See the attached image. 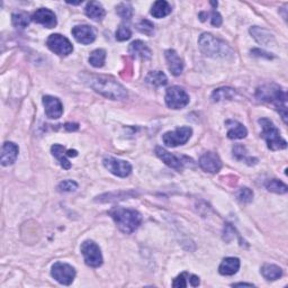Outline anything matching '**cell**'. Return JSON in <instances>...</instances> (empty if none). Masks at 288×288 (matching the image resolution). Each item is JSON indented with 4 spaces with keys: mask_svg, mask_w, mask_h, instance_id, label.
<instances>
[{
    "mask_svg": "<svg viewBox=\"0 0 288 288\" xmlns=\"http://www.w3.org/2000/svg\"><path fill=\"white\" fill-rule=\"evenodd\" d=\"M257 98L261 101L273 104L278 110L282 121L287 123V94L277 84H265L257 90Z\"/></svg>",
    "mask_w": 288,
    "mask_h": 288,
    "instance_id": "obj_1",
    "label": "cell"
},
{
    "mask_svg": "<svg viewBox=\"0 0 288 288\" xmlns=\"http://www.w3.org/2000/svg\"><path fill=\"white\" fill-rule=\"evenodd\" d=\"M164 100L169 108L181 109L189 104V96L183 88L174 86L167 90Z\"/></svg>",
    "mask_w": 288,
    "mask_h": 288,
    "instance_id": "obj_7",
    "label": "cell"
},
{
    "mask_svg": "<svg viewBox=\"0 0 288 288\" xmlns=\"http://www.w3.org/2000/svg\"><path fill=\"white\" fill-rule=\"evenodd\" d=\"M84 13L90 19L95 20V22H100L105 17L106 12L101 4L98 2H90L87 4L86 8H84Z\"/></svg>",
    "mask_w": 288,
    "mask_h": 288,
    "instance_id": "obj_24",
    "label": "cell"
},
{
    "mask_svg": "<svg viewBox=\"0 0 288 288\" xmlns=\"http://www.w3.org/2000/svg\"><path fill=\"white\" fill-rule=\"evenodd\" d=\"M236 96V90L230 88V87H222L217 88L212 94V100L214 103H218V101L223 100H231Z\"/></svg>",
    "mask_w": 288,
    "mask_h": 288,
    "instance_id": "obj_27",
    "label": "cell"
},
{
    "mask_svg": "<svg viewBox=\"0 0 288 288\" xmlns=\"http://www.w3.org/2000/svg\"><path fill=\"white\" fill-rule=\"evenodd\" d=\"M189 277L190 275L188 273H183L180 274L177 278H176L172 282V286L174 287H180V288H184V287H187L188 286V282H189Z\"/></svg>",
    "mask_w": 288,
    "mask_h": 288,
    "instance_id": "obj_38",
    "label": "cell"
},
{
    "mask_svg": "<svg viewBox=\"0 0 288 288\" xmlns=\"http://www.w3.org/2000/svg\"><path fill=\"white\" fill-rule=\"evenodd\" d=\"M137 30L143 34L151 36L153 34V32H154V25L150 22V20L143 19L137 24Z\"/></svg>",
    "mask_w": 288,
    "mask_h": 288,
    "instance_id": "obj_36",
    "label": "cell"
},
{
    "mask_svg": "<svg viewBox=\"0 0 288 288\" xmlns=\"http://www.w3.org/2000/svg\"><path fill=\"white\" fill-rule=\"evenodd\" d=\"M237 198L241 203H244V204H248V203L252 201V199H253V191L250 188H248V187L240 188L237 191Z\"/></svg>",
    "mask_w": 288,
    "mask_h": 288,
    "instance_id": "obj_34",
    "label": "cell"
},
{
    "mask_svg": "<svg viewBox=\"0 0 288 288\" xmlns=\"http://www.w3.org/2000/svg\"><path fill=\"white\" fill-rule=\"evenodd\" d=\"M189 284L193 287L198 286L199 285V277H197L195 275H190V277H189Z\"/></svg>",
    "mask_w": 288,
    "mask_h": 288,
    "instance_id": "obj_40",
    "label": "cell"
},
{
    "mask_svg": "<svg viewBox=\"0 0 288 288\" xmlns=\"http://www.w3.org/2000/svg\"><path fill=\"white\" fill-rule=\"evenodd\" d=\"M199 166L206 172L216 174L222 168V161L215 152H206L199 159Z\"/></svg>",
    "mask_w": 288,
    "mask_h": 288,
    "instance_id": "obj_12",
    "label": "cell"
},
{
    "mask_svg": "<svg viewBox=\"0 0 288 288\" xmlns=\"http://www.w3.org/2000/svg\"><path fill=\"white\" fill-rule=\"evenodd\" d=\"M166 60H167L170 72H171L176 77L180 76L181 72L184 71V62L178 55V53L175 50H167Z\"/></svg>",
    "mask_w": 288,
    "mask_h": 288,
    "instance_id": "obj_19",
    "label": "cell"
},
{
    "mask_svg": "<svg viewBox=\"0 0 288 288\" xmlns=\"http://www.w3.org/2000/svg\"><path fill=\"white\" fill-rule=\"evenodd\" d=\"M146 81L154 87H162L168 83V78L162 71H151L148 73Z\"/></svg>",
    "mask_w": 288,
    "mask_h": 288,
    "instance_id": "obj_28",
    "label": "cell"
},
{
    "mask_svg": "<svg viewBox=\"0 0 288 288\" xmlns=\"http://www.w3.org/2000/svg\"><path fill=\"white\" fill-rule=\"evenodd\" d=\"M72 35L81 44H90L96 40V31L93 26L78 25L72 28Z\"/></svg>",
    "mask_w": 288,
    "mask_h": 288,
    "instance_id": "obj_15",
    "label": "cell"
},
{
    "mask_svg": "<svg viewBox=\"0 0 288 288\" xmlns=\"http://www.w3.org/2000/svg\"><path fill=\"white\" fill-rule=\"evenodd\" d=\"M209 15L211 16V24L215 26V27H220L222 25V16L220 15V13H217L216 10H213Z\"/></svg>",
    "mask_w": 288,
    "mask_h": 288,
    "instance_id": "obj_39",
    "label": "cell"
},
{
    "mask_svg": "<svg viewBox=\"0 0 288 288\" xmlns=\"http://www.w3.org/2000/svg\"><path fill=\"white\" fill-rule=\"evenodd\" d=\"M261 274H263L264 278L267 280H276L279 279L282 276V270L280 267L276 265H270L266 264L261 268Z\"/></svg>",
    "mask_w": 288,
    "mask_h": 288,
    "instance_id": "obj_26",
    "label": "cell"
},
{
    "mask_svg": "<svg viewBox=\"0 0 288 288\" xmlns=\"http://www.w3.org/2000/svg\"><path fill=\"white\" fill-rule=\"evenodd\" d=\"M198 45L206 56L213 59H232L234 56V51L225 42L211 34L203 33L198 39Z\"/></svg>",
    "mask_w": 288,
    "mask_h": 288,
    "instance_id": "obj_2",
    "label": "cell"
},
{
    "mask_svg": "<svg viewBox=\"0 0 288 288\" xmlns=\"http://www.w3.org/2000/svg\"><path fill=\"white\" fill-rule=\"evenodd\" d=\"M171 6L168 2H164V0H159L153 4V6L151 8V15L156 18H163L168 16L169 14H171Z\"/></svg>",
    "mask_w": 288,
    "mask_h": 288,
    "instance_id": "obj_25",
    "label": "cell"
},
{
    "mask_svg": "<svg viewBox=\"0 0 288 288\" xmlns=\"http://www.w3.org/2000/svg\"><path fill=\"white\" fill-rule=\"evenodd\" d=\"M129 52L134 57L144 59V60H149L152 56V52L144 42L142 41H134L132 42L129 46Z\"/></svg>",
    "mask_w": 288,
    "mask_h": 288,
    "instance_id": "obj_21",
    "label": "cell"
},
{
    "mask_svg": "<svg viewBox=\"0 0 288 288\" xmlns=\"http://www.w3.org/2000/svg\"><path fill=\"white\" fill-rule=\"evenodd\" d=\"M251 52L259 53V54H255V55H258V56H266L267 59H271V57H273V55H270L269 53H266V52H264V51H260V50H252Z\"/></svg>",
    "mask_w": 288,
    "mask_h": 288,
    "instance_id": "obj_41",
    "label": "cell"
},
{
    "mask_svg": "<svg viewBox=\"0 0 288 288\" xmlns=\"http://www.w3.org/2000/svg\"><path fill=\"white\" fill-rule=\"evenodd\" d=\"M266 188L275 194H286L288 187L280 180L271 179L266 183Z\"/></svg>",
    "mask_w": 288,
    "mask_h": 288,
    "instance_id": "obj_32",
    "label": "cell"
},
{
    "mask_svg": "<svg viewBox=\"0 0 288 288\" xmlns=\"http://www.w3.org/2000/svg\"><path fill=\"white\" fill-rule=\"evenodd\" d=\"M103 163L110 174L117 176V177L125 178L132 172V166L127 161H124V160L108 157L103 160Z\"/></svg>",
    "mask_w": 288,
    "mask_h": 288,
    "instance_id": "obj_11",
    "label": "cell"
},
{
    "mask_svg": "<svg viewBox=\"0 0 288 288\" xmlns=\"http://www.w3.org/2000/svg\"><path fill=\"white\" fill-rule=\"evenodd\" d=\"M259 124L261 125V129H263L261 136L265 138L267 147L270 150L278 151L287 148V142L281 137L279 130L277 129L273 122L264 117V119L259 120Z\"/></svg>",
    "mask_w": 288,
    "mask_h": 288,
    "instance_id": "obj_5",
    "label": "cell"
},
{
    "mask_svg": "<svg viewBox=\"0 0 288 288\" xmlns=\"http://www.w3.org/2000/svg\"><path fill=\"white\" fill-rule=\"evenodd\" d=\"M156 153L157 156L162 160V161L167 164L168 167L172 168L177 171H183L184 169V161L180 158L176 157L175 154L170 153L169 151H167L166 149H163L161 147H157L156 148Z\"/></svg>",
    "mask_w": 288,
    "mask_h": 288,
    "instance_id": "obj_17",
    "label": "cell"
},
{
    "mask_svg": "<svg viewBox=\"0 0 288 288\" xmlns=\"http://www.w3.org/2000/svg\"><path fill=\"white\" fill-rule=\"evenodd\" d=\"M32 20V17L26 13H15L12 16V22L15 27L25 28L27 27Z\"/></svg>",
    "mask_w": 288,
    "mask_h": 288,
    "instance_id": "obj_31",
    "label": "cell"
},
{
    "mask_svg": "<svg viewBox=\"0 0 288 288\" xmlns=\"http://www.w3.org/2000/svg\"><path fill=\"white\" fill-rule=\"evenodd\" d=\"M32 20H34L37 24L43 25L46 28L55 27L57 24L55 14L47 8L37 9L36 12L32 15Z\"/></svg>",
    "mask_w": 288,
    "mask_h": 288,
    "instance_id": "obj_14",
    "label": "cell"
},
{
    "mask_svg": "<svg viewBox=\"0 0 288 288\" xmlns=\"http://www.w3.org/2000/svg\"><path fill=\"white\" fill-rule=\"evenodd\" d=\"M51 275L57 282H60L62 285L69 286L72 284L76 277V270L72 266L68 265L66 263H55L52 266L51 269Z\"/></svg>",
    "mask_w": 288,
    "mask_h": 288,
    "instance_id": "obj_9",
    "label": "cell"
},
{
    "mask_svg": "<svg viewBox=\"0 0 288 288\" xmlns=\"http://www.w3.org/2000/svg\"><path fill=\"white\" fill-rule=\"evenodd\" d=\"M43 105L45 108V115L52 120L60 119L63 114V105L56 97L53 96H44Z\"/></svg>",
    "mask_w": 288,
    "mask_h": 288,
    "instance_id": "obj_13",
    "label": "cell"
},
{
    "mask_svg": "<svg viewBox=\"0 0 288 288\" xmlns=\"http://www.w3.org/2000/svg\"><path fill=\"white\" fill-rule=\"evenodd\" d=\"M225 125L227 127V137L231 140H241L248 135V130L241 123L237 121H226Z\"/></svg>",
    "mask_w": 288,
    "mask_h": 288,
    "instance_id": "obj_20",
    "label": "cell"
},
{
    "mask_svg": "<svg viewBox=\"0 0 288 288\" xmlns=\"http://www.w3.org/2000/svg\"><path fill=\"white\" fill-rule=\"evenodd\" d=\"M89 86L108 99L122 100L127 98L126 89L115 80L107 77H92Z\"/></svg>",
    "mask_w": 288,
    "mask_h": 288,
    "instance_id": "obj_4",
    "label": "cell"
},
{
    "mask_svg": "<svg viewBox=\"0 0 288 288\" xmlns=\"http://www.w3.org/2000/svg\"><path fill=\"white\" fill-rule=\"evenodd\" d=\"M132 36V32L129 26L121 25L116 32V39L119 41H126Z\"/></svg>",
    "mask_w": 288,
    "mask_h": 288,
    "instance_id": "obj_37",
    "label": "cell"
},
{
    "mask_svg": "<svg viewBox=\"0 0 288 288\" xmlns=\"http://www.w3.org/2000/svg\"><path fill=\"white\" fill-rule=\"evenodd\" d=\"M106 51L103 49H97L92 52L89 56V63L94 68H101L105 65Z\"/></svg>",
    "mask_w": 288,
    "mask_h": 288,
    "instance_id": "obj_30",
    "label": "cell"
},
{
    "mask_svg": "<svg viewBox=\"0 0 288 288\" xmlns=\"http://www.w3.org/2000/svg\"><path fill=\"white\" fill-rule=\"evenodd\" d=\"M78 188V184L73 180H63L62 183L59 184L57 191L60 193H71Z\"/></svg>",
    "mask_w": 288,
    "mask_h": 288,
    "instance_id": "obj_35",
    "label": "cell"
},
{
    "mask_svg": "<svg viewBox=\"0 0 288 288\" xmlns=\"http://www.w3.org/2000/svg\"><path fill=\"white\" fill-rule=\"evenodd\" d=\"M233 286H249V287H252V284H247V282H239V284H233Z\"/></svg>",
    "mask_w": 288,
    "mask_h": 288,
    "instance_id": "obj_42",
    "label": "cell"
},
{
    "mask_svg": "<svg viewBox=\"0 0 288 288\" xmlns=\"http://www.w3.org/2000/svg\"><path fill=\"white\" fill-rule=\"evenodd\" d=\"M51 152L53 157H55L59 162H60L61 167L63 169H70L71 162L69 161V157H77L78 152L76 150H67V149L61 146V144H54L51 148Z\"/></svg>",
    "mask_w": 288,
    "mask_h": 288,
    "instance_id": "obj_16",
    "label": "cell"
},
{
    "mask_svg": "<svg viewBox=\"0 0 288 288\" xmlns=\"http://www.w3.org/2000/svg\"><path fill=\"white\" fill-rule=\"evenodd\" d=\"M19 149L13 142H5L2 150V164L4 167L13 164L18 157Z\"/></svg>",
    "mask_w": 288,
    "mask_h": 288,
    "instance_id": "obj_18",
    "label": "cell"
},
{
    "mask_svg": "<svg viewBox=\"0 0 288 288\" xmlns=\"http://www.w3.org/2000/svg\"><path fill=\"white\" fill-rule=\"evenodd\" d=\"M193 134V130L188 126L178 127L177 130L172 132H167L162 135L163 143L169 148H176L179 146H184V144L189 141V138Z\"/></svg>",
    "mask_w": 288,
    "mask_h": 288,
    "instance_id": "obj_6",
    "label": "cell"
},
{
    "mask_svg": "<svg viewBox=\"0 0 288 288\" xmlns=\"http://www.w3.org/2000/svg\"><path fill=\"white\" fill-rule=\"evenodd\" d=\"M233 156L236 157L237 160H241V161L248 163L249 166H252V164L258 162L257 159L249 156L247 149L241 146V144H237V146L233 148Z\"/></svg>",
    "mask_w": 288,
    "mask_h": 288,
    "instance_id": "obj_29",
    "label": "cell"
},
{
    "mask_svg": "<svg viewBox=\"0 0 288 288\" xmlns=\"http://www.w3.org/2000/svg\"><path fill=\"white\" fill-rule=\"evenodd\" d=\"M109 215L115 221L120 230L125 234L133 233L142 223V215L135 210L114 207L109 211Z\"/></svg>",
    "mask_w": 288,
    "mask_h": 288,
    "instance_id": "obj_3",
    "label": "cell"
},
{
    "mask_svg": "<svg viewBox=\"0 0 288 288\" xmlns=\"http://www.w3.org/2000/svg\"><path fill=\"white\" fill-rule=\"evenodd\" d=\"M250 33H251L253 39L257 41L259 44L270 46L271 44L275 43L274 35L264 28H260V27H257V26H254V27L250 28Z\"/></svg>",
    "mask_w": 288,
    "mask_h": 288,
    "instance_id": "obj_22",
    "label": "cell"
},
{
    "mask_svg": "<svg viewBox=\"0 0 288 288\" xmlns=\"http://www.w3.org/2000/svg\"><path fill=\"white\" fill-rule=\"evenodd\" d=\"M239 269H240V260L234 257L225 258L222 261L220 267H218V271H220V274L223 276H232L234 274H237Z\"/></svg>",
    "mask_w": 288,
    "mask_h": 288,
    "instance_id": "obj_23",
    "label": "cell"
},
{
    "mask_svg": "<svg viewBox=\"0 0 288 288\" xmlns=\"http://www.w3.org/2000/svg\"><path fill=\"white\" fill-rule=\"evenodd\" d=\"M81 253L83 255L84 263L93 268H98L103 265V255L97 243L94 241H84L81 244Z\"/></svg>",
    "mask_w": 288,
    "mask_h": 288,
    "instance_id": "obj_8",
    "label": "cell"
},
{
    "mask_svg": "<svg viewBox=\"0 0 288 288\" xmlns=\"http://www.w3.org/2000/svg\"><path fill=\"white\" fill-rule=\"evenodd\" d=\"M46 45L49 49L60 56H67L71 54L73 46L71 42L66 36L61 34H52L46 41Z\"/></svg>",
    "mask_w": 288,
    "mask_h": 288,
    "instance_id": "obj_10",
    "label": "cell"
},
{
    "mask_svg": "<svg viewBox=\"0 0 288 288\" xmlns=\"http://www.w3.org/2000/svg\"><path fill=\"white\" fill-rule=\"evenodd\" d=\"M116 13L123 19H131L133 16V7L127 3H121L116 7Z\"/></svg>",
    "mask_w": 288,
    "mask_h": 288,
    "instance_id": "obj_33",
    "label": "cell"
}]
</instances>
